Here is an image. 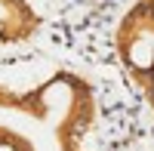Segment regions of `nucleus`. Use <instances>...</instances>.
Instances as JSON below:
<instances>
[{"label": "nucleus", "mask_w": 154, "mask_h": 151, "mask_svg": "<svg viewBox=\"0 0 154 151\" xmlns=\"http://www.w3.org/2000/svg\"><path fill=\"white\" fill-rule=\"evenodd\" d=\"M114 53L154 111V0H136L114 31Z\"/></svg>", "instance_id": "f257e3e1"}, {"label": "nucleus", "mask_w": 154, "mask_h": 151, "mask_svg": "<svg viewBox=\"0 0 154 151\" xmlns=\"http://www.w3.org/2000/svg\"><path fill=\"white\" fill-rule=\"evenodd\" d=\"M43 19L28 0H0V43H25L40 31Z\"/></svg>", "instance_id": "f03ea898"}]
</instances>
